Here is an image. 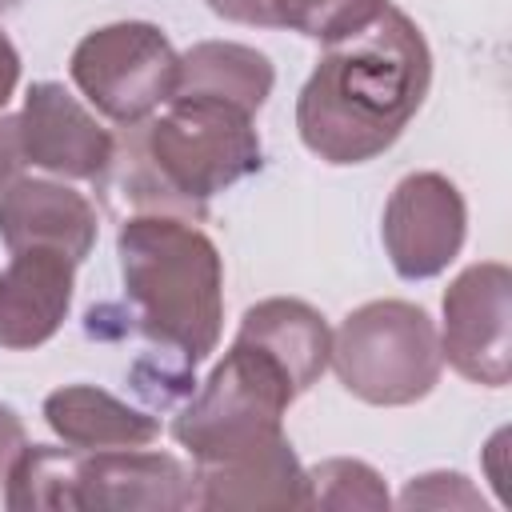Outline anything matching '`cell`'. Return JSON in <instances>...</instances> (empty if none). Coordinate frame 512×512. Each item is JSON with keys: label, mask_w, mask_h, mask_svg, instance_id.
Here are the masks:
<instances>
[{"label": "cell", "mask_w": 512, "mask_h": 512, "mask_svg": "<svg viewBox=\"0 0 512 512\" xmlns=\"http://www.w3.org/2000/svg\"><path fill=\"white\" fill-rule=\"evenodd\" d=\"M20 4H24V0H0V16H4V12H16Z\"/></svg>", "instance_id": "obj_25"}, {"label": "cell", "mask_w": 512, "mask_h": 512, "mask_svg": "<svg viewBox=\"0 0 512 512\" xmlns=\"http://www.w3.org/2000/svg\"><path fill=\"white\" fill-rule=\"evenodd\" d=\"M428 88V40L408 12L388 4L316 60L296 96V132L324 164H368L404 136Z\"/></svg>", "instance_id": "obj_2"}, {"label": "cell", "mask_w": 512, "mask_h": 512, "mask_svg": "<svg viewBox=\"0 0 512 512\" xmlns=\"http://www.w3.org/2000/svg\"><path fill=\"white\" fill-rule=\"evenodd\" d=\"M28 448V428L20 420V412L12 404H0V492L8 484L12 464L20 460V452Z\"/></svg>", "instance_id": "obj_21"}, {"label": "cell", "mask_w": 512, "mask_h": 512, "mask_svg": "<svg viewBox=\"0 0 512 512\" xmlns=\"http://www.w3.org/2000/svg\"><path fill=\"white\" fill-rule=\"evenodd\" d=\"M96 232L100 224L92 200L68 184L20 176L0 196V244L8 252L52 248L64 252L72 264H84L96 248Z\"/></svg>", "instance_id": "obj_13"}, {"label": "cell", "mask_w": 512, "mask_h": 512, "mask_svg": "<svg viewBox=\"0 0 512 512\" xmlns=\"http://www.w3.org/2000/svg\"><path fill=\"white\" fill-rule=\"evenodd\" d=\"M276 68L264 52L252 44L236 40H200L180 56V76L172 96H200V100H220L232 104L248 116L264 108L272 96Z\"/></svg>", "instance_id": "obj_16"}, {"label": "cell", "mask_w": 512, "mask_h": 512, "mask_svg": "<svg viewBox=\"0 0 512 512\" xmlns=\"http://www.w3.org/2000/svg\"><path fill=\"white\" fill-rule=\"evenodd\" d=\"M300 392L284 376L276 360L260 348L232 340L224 360L208 372V380L188 396V404L172 420V440L192 452H208L220 444H236L248 436L280 432L284 412Z\"/></svg>", "instance_id": "obj_7"}, {"label": "cell", "mask_w": 512, "mask_h": 512, "mask_svg": "<svg viewBox=\"0 0 512 512\" xmlns=\"http://www.w3.org/2000/svg\"><path fill=\"white\" fill-rule=\"evenodd\" d=\"M264 144L252 116L200 96H172L160 112L128 124L108 168L92 180L116 216L208 220V200L260 172Z\"/></svg>", "instance_id": "obj_3"}, {"label": "cell", "mask_w": 512, "mask_h": 512, "mask_svg": "<svg viewBox=\"0 0 512 512\" xmlns=\"http://www.w3.org/2000/svg\"><path fill=\"white\" fill-rule=\"evenodd\" d=\"M188 468H192V508L204 512L308 508L304 468L284 428L196 452Z\"/></svg>", "instance_id": "obj_9"}, {"label": "cell", "mask_w": 512, "mask_h": 512, "mask_svg": "<svg viewBox=\"0 0 512 512\" xmlns=\"http://www.w3.org/2000/svg\"><path fill=\"white\" fill-rule=\"evenodd\" d=\"M4 508L12 512H180L192 508V468L172 452L28 444L8 472Z\"/></svg>", "instance_id": "obj_4"}, {"label": "cell", "mask_w": 512, "mask_h": 512, "mask_svg": "<svg viewBox=\"0 0 512 512\" xmlns=\"http://www.w3.org/2000/svg\"><path fill=\"white\" fill-rule=\"evenodd\" d=\"M328 368L356 400L404 408L440 384V332L412 300H368L332 332Z\"/></svg>", "instance_id": "obj_5"}, {"label": "cell", "mask_w": 512, "mask_h": 512, "mask_svg": "<svg viewBox=\"0 0 512 512\" xmlns=\"http://www.w3.org/2000/svg\"><path fill=\"white\" fill-rule=\"evenodd\" d=\"M124 316L108 336H140L136 392L164 408L192 392V368L220 344L224 264L208 232L180 216H124L116 232Z\"/></svg>", "instance_id": "obj_1"}, {"label": "cell", "mask_w": 512, "mask_h": 512, "mask_svg": "<svg viewBox=\"0 0 512 512\" xmlns=\"http://www.w3.org/2000/svg\"><path fill=\"white\" fill-rule=\"evenodd\" d=\"M304 492H308V508H368V512H380L392 504L380 472L364 460H352V456H332V460H320L312 468H304Z\"/></svg>", "instance_id": "obj_17"}, {"label": "cell", "mask_w": 512, "mask_h": 512, "mask_svg": "<svg viewBox=\"0 0 512 512\" xmlns=\"http://www.w3.org/2000/svg\"><path fill=\"white\" fill-rule=\"evenodd\" d=\"M468 204L444 172H408L384 204L380 240L400 280L440 276L464 248Z\"/></svg>", "instance_id": "obj_10"}, {"label": "cell", "mask_w": 512, "mask_h": 512, "mask_svg": "<svg viewBox=\"0 0 512 512\" xmlns=\"http://www.w3.org/2000/svg\"><path fill=\"white\" fill-rule=\"evenodd\" d=\"M236 340L260 348L268 360H276L300 396L324 376L328 356H332L328 320L296 296H268V300L252 304L240 316Z\"/></svg>", "instance_id": "obj_14"}, {"label": "cell", "mask_w": 512, "mask_h": 512, "mask_svg": "<svg viewBox=\"0 0 512 512\" xmlns=\"http://www.w3.org/2000/svg\"><path fill=\"white\" fill-rule=\"evenodd\" d=\"M72 84L80 96L108 116L112 124L128 128L160 112L180 76V52L168 36L148 20H116L88 32L68 60Z\"/></svg>", "instance_id": "obj_6"}, {"label": "cell", "mask_w": 512, "mask_h": 512, "mask_svg": "<svg viewBox=\"0 0 512 512\" xmlns=\"http://www.w3.org/2000/svg\"><path fill=\"white\" fill-rule=\"evenodd\" d=\"M500 436H504V432H496V440L488 444V456H492V460L500 456ZM492 484H496V492H500V500H508V480H504V472H500V468H492Z\"/></svg>", "instance_id": "obj_24"}, {"label": "cell", "mask_w": 512, "mask_h": 512, "mask_svg": "<svg viewBox=\"0 0 512 512\" xmlns=\"http://www.w3.org/2000/svg\"><path fill=\"white\" fill-rule=\"evenodd\" d=\"M220 20L232 24H252V28H276L272 0H204Z\"/></svg>", "instance_id": "obj_22"}, {"label": "cell", "mask_w": 512, "mask_h": 512, "mask_svg": "<svg viewBox=\"0 0 512 512\" xmlns=\"http://www.w3.org/2000/svg\"><path fill=\"white\" fill-rule=\"evenodd\" d=\"M20 140L28 164L64 180H96L116 144V136L56 80H36L24 92Z\"/></svg>", "instance_id": "obj_11"}, {"label": "cell", "mask_w": 512, "mask_h": 512, "mask_svg": "<svg viewBox=\"0 0 512 512\" xmlns=\"http://www.w3.org/2000/svg\"><path fill=\"white\" fill-rule=\"evenodd\" d=\"M76 288V264L52 248H20L0 268V348L32 352L48 344Z\"/></svg>", "instance_id": "obj_12"}, {"label": "cell", "mask_w": 512, "mask_h": 512, "mask_svg": "<svg viewBox=\"0 0 512 512\" xmlns=\"http://www.w3.org/2000/svg\"><path fill=\"white\" fill-rule=\"evenodd\" d=\"M404 508H480V492L460 476V472H424L412 476L408 488L400 492Z\"/></svg>", "instance_id": "obj_19"}, {"label": "cell", "mask_w": 512, "mask_h": 512, "mask_svg": "<svg viewBox=\"0 0 512 512\" xmlns=\"http://www.w3.org/2000/svg\"><path fill=\"white\" fill-rule=\"evenodd\" d=\"M16 84H20V52H16L12 40L0 32V108L12 100Z\"/></svg>", "instance_id": "obj_23"}, {"label": "cell", "mask_w": 512, "mask_h": 512, "mask_svg": "<svg viewBox=\"0 0 512 512\" xmlns=\"http://www.w3.org/2000/svg\"><path fill=\"white\" fill-rule=\"evenodd\" d=\"M44 424L72 448H144L160 436V420L96 384H64L44 396Z\"/></svg>", "instance_id": "obj_15"}, {"label": "cell", "mask_w": 512, "mask_h": 512, "mask_svg": "<svg viewBox=\"0 0 512 512\" xmlns=\"http://www.w3.org/2000/svg\"><path fill=\"white\" fill-rule=\"evenodd\" d=\"M28 156H24V140H20V116H4L0 112V196L20 180Z\"/></svg>", "instance_id": "obj_20"}, {"label": "cell", "mask_w": 512, "mask_h": 512, "mask_svg": "<svg viewBox=\"0 0 512 512\" xmlns=\"http://www.w3.org/2000/svg\"><path fill=\"white\" fill-rule=\"evenodd\" d=\"M440 356L472 384L504 388L512 376V272L500 260L468 264L444 288Z\"/></svg>", "instance_id": "obj_8"}, {"label": "cell", "mask_w": 512, "mask_h": 512, "mask_svg": "<svg viewBox=\"0 0 512 512\" xmlns=\"http://www.w3.org/2000/svg\"><path fill=\"white\" fill-rule=\"evenodd\" d=\"M384 8L388 0H272L276 28H292L320 44H336L368 28Z\"/></svg>", "instance_id": "obj_18"}]
</instances>
